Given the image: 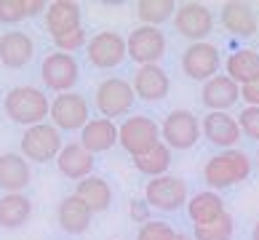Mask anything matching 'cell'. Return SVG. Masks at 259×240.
<instances>
[{
	"label": "cell",
	"mask_w": 259,
	"mask_h": 240,
	"mask_svg": "<svg viewBox=\"0 0 259 240\" xmlns=\"http://www.w3.org/2000/svg\"><path fill=\"white\" fill-rule=\"evenodd\" d=\"M134 99H137V93L131 88V80L126 78H104L97 85V93H94V104H97L102 118L107 120L128 115L134 107Z\"/></svg>",
	"instance_id": "5b68a950"
},
{
	"label": "cell",
	"mask_w": 259,
	"mask_h": 240,
	"mask_svg": "<svg viewBox=\"0 0 259 240\" xmlns=\"http://www.w3.org/2000/svg\"><path fill=\"white\" fill-rule=\"evenodd\" d=\"M256 35H259V32H256Z\"/></svg>",
	"instance_id": "ab89813d"
},
{
	"label": "cell",
	"mask_w": 259,
	"mask_h": 240,
	"mask_svg": "<svg viewBox=\"0 0 259 240\" xmlns=\"http://www.w3.org/2000/svg\"><path fill=\"white\" fill-rule=\"evenodd\" d=\"M56 168H59V174L64 179H72V181H80L85 176L94 174V166H97V160H94V155L89 150L83 147L80 141H67L59 158L54 160Z\"/></svg>",
	"instance_id": "ac0fdd59"
},
{
	"label": "cell",
	"mask_w": 259,
	"mask_h": 240,
	"mask_svg": "<svg viewBox=\"0 0 259 240\" xmlns=\"http://www.w3.org/2000/svg\"><path fill=\"white\" fill-rule=\"evenodd\" d=\"M80 144L91 152V155L112 150L115 144H118V126H115V120L91 118L85 123V128L80 131Z\"/></svg>",
	"instance_id": "603a6c76"
},
{
	"label": "cell",
	"mask_w": 259,
	"mask_h": 240,
	"mask_svg": "<svg viewBox=\"0 0 259 240\" xmlns=\"http://www.w3.org/2000/svg\"><path fill=\"white\" fill-rule=\"evenodd\" d=\"M72 195H78L85 206H89L91 214H102V211H107L112 206V187L110 181L104 176H85L80 179L78 184H75V192Z\"/></svg>",
	"instance_id": "cb8c5ba5"
},
{
	"label": "cell",
	"mask_w": 259,
	"mask_h": 240,
	"mask_svg": "<svg viewBox=\"0 0 259 240\" xmlns=\"http://www.w3.org/2000/svg\"><path fill=\"white\" fill-rule=\"evenodd\" d=\"M46 0H0V24H19L24 19L46 14Z\"/></svg>",
	"instance_id": "f1b7e54d"
},
{
	"label": "cell",
	"mask_w": 259,
	"mask_h": 240,
	"mask_svg": "<svg viewBox=\"0 0 259 240\" xmlns=\"http://www.w3.org/2000/svg\"><path fill=\"white\" fill-rule=\"evenodd\" d=\"M219 24L225 27V32L235 35V37H254L259 32L256 11L248 3H238V0L222 3V11H219Z\"/></svg>",
	"instance_id": "e0dca14e"
},
{
	"label": "cell",
	"mask_w": 259,
	"mask_h": 240,
	"mask_svg": "<svg viewBox=\"0 0 259 240\" xmlns=\"http://www.w3.org/2000/svg\"><path fill=\"white\" fill-rule=\"evenodd\" d=\"M225 70H227V78L238 85L256 80L259 78V51H254V48H238V51L227 56Z\"/></svg>",
	"instance_id": "4316f807"
},
{
	"label": "cell",
	"mask_w": 259,
	"mask_h": 240,
	"mask_svg": "<svg viewBox=\"0 0 259 240\" xmlns=\"http://www.w3.org/2000/svg\"><path fill=\"white\" fill-rule=\"evenodd\" d=\"M238 126L243 136L259 141V107H243L238 112Z\"/></svg>",
	"instance_id": "836d02e7"
},
{
	"label": "cell",
	"mask_w": 259,
	"mask_h": 240,
	"mask_svg": "<svg viewBox=\"0 0 259 240\" xmlns=\"http://www.w3.org/2000/svg\"><path fill=\"white\" fill-rule=\"evenodd\" d=\"M174 240H193V235H185V232H177Z\"/></svg>",
	"instance_id": "74e56055"
},
{
	"label": "cell",
	"mask_w": 259,
	"mask_h": 240,
	"mask_svg": "<svg viewBox=\"0 0 259 240\" xmlns=\"http://www.w3.org/2000/svg\"><path fill=\"white\" fill-rule=\"evenodd\" d=\"M131 88L137 93V99L142 102H163L171 91V80L166 70L160 64H145V67H137L131 78Z\"/></svg>",
	"instance_id": "9a60e30c"
},
{
	"label": "cell",
	"mask_w": 259,
	"mask_h": 240,
	"mask_svg": "<svg viewBox=\"0 0 259 240\" xmlns=\"http://www.w3.org/2000/svg\"><path fill=\"white\" fill-rule=\"evenodd\" d=\"M241 99L246 102V107H259V78L241 85Z\"/></svg>",
	"instance_id": "d590c367"
},
{
	"label": "cell",
	"mask_w": 259,
	"mask_h": 240,
	"mask_svg": "<svg viewBox=\"0 0 259 240\" xmlns=\"http://www.w3.org/2000/svg\"><path fill=\"white\" fill-rule=\"evenodd\" d=\"M200 133L219 150H235V144L243 136L238 118L230 112H206L200 118Z\"/></svg>",
	"instance_id": "5bb4252c"
},
{
	"label": "cell",
	"mask_w": 259,
	"mask_h": 240,
	"mask_svg": "<svg viewBox=\"0 0 259 240\" xmlns=\"http://www.w3.org/2000/svg\"><path fill=\"white\" fill-rule=\"evenodd\" d=\"M128 214H131V219H134V222H137L139 227H142V224H147V222H150V206H147V200H145V198L131 200Z\"/></svg>",
	"instance_id": "e575fe53"
},
{
	"label": "cell",
	"mask_w": 259,
	"mask_h": 240,
	"mask_svg": "<svg viewBox=\"0 0 259 240\" xmlns=\"http://www.w3.org/2000/svg\"><path fill=\"white\" fill-rule=\"evenodd\" d=\"M166 35L160 27H147L139 24L134 27L131 35L126 37V56L131 62H137L139 67L145 64H158L166 54Z\"/></svg>",
	"instance_id": "9c48e42d"
},
{
	"label": "cell",
	"mask_w": 259,
	"mask_h": 240,
	"mask_svg": "<svg viewBox=\"0 0 259 240\" xmlns=\"http://www.w3.org/2000/svg\"><path fill=\"white\" fill-rule=\"evenodd\" d=\"M171 158H174V152H171L166 144L160 141V144H155V147H152L150 152H145V155H139V158H131V160H134V168H137L139 174L155 179V176L168 174Z\"/></svg>",
	"instance_id": "83f0119b"
},
{
	"label": "cell",
	"mask_w": 259,
	"mask_h": 240,
	"mask_svg": "<svg viewBox=\"0 0 259 240\" xmlns=\"http://www.w3.org/2000/svg\"><path fill=\"white\" fill-rule=\"evenodd\" d=\"M91 211L78 195H64L56 206V222L67 235H83L91 227Z\"/></svg>",
	"instance_id": "7402d4cb"
},
{
	"label": "cell",
	"mask_w": 259,
	"mask_h": 240,
	"mask_svg": "<svg viewBox=\"0 0 259 240\" xmlns=\"http://www.w3.org/2000/svg\"><path fill=\"white\" fill-rule=\"evenodd\" d=\"M32 168L22 152H3L0 155V189L6 192H24L30 187Z\"/></svg>",
	"instance_id": "ffe728a7"
},
{
	"label": "cell",
	"mask_w": 259,
	"mask_h": 240,
	"mask_svg": "<svg viewBox=\"0 0 259 240\" xmlns=\"http://www.w3.org/2000/svg\"><path fill=\"white\" fill-rule=\"evenodd\" d=\"M51 126L59 131H83L85 123L91 120V107L89 99L78 91L70 93H56V99H51Z\"/></svg>",
	"instance_id": "52a82bcc"
},
{
	"label": "cell",
	"mask_w": 259,
	"mask_h": 240,
	"mask_svg": "<svg viewBox=\"0 0 259 240\" xmlns=\"http://www.w3.org/2000/svg\"><path fill=\"white\" fill-rule=\"evenodd\" d=\"M78 78H80V67L72 54L54 51L40 64V80L54 93H70L75 88V83H78Z\"/></svg>",
	"instance_id": "8fae6325"
},
{
	"label": "cell",
	"mask_w": 259,
	"mask_h": 240,
	"mask_svg": "<svg viewBox=\"0 0 259 240\" xmlns=\"http://www.w3.org/2000/svg\"><path fill=\"white\" fill-rule=\"evenodd\" d=\"M32 216V200L24 192H6L0 195V227L19 229L30 222Z\"/></svg>",
	"instance_id": "d4e9b609"
},
{
	"label": "cell",
	"mask_w": 259,
	"mask_h": 240,
	"mask_svg": "<svg viewBox=\"0 0 259 240\" xmlns=\"http://www.w3.org/2000/svg\"><path fill=\"white\" fill-rule=\"evenodd\" d=\"M254 160L246 155L243 150H222L217 155H211L203 166V181L211 189H227L233 184H241L251 176Z\"/></svg>",
	"instance_id": "7a4b0ae2"
},
{
	"label": "cell",
	"mask_w": 259,
	"mask_h": 240,
	"mask_svg": "<svg viewBox=\"0 0 259 240\" xmlns=\"http://www.w3.org/2000/svg\"><path fill=\"white\" fill-rule=\"evenodd\" d=\"M174 237H177V229L168 222H160V219H150L137 232V240H174Z\"/></svg>",
	"instance_id": "1f68e13d"
},
{
	"label": "cell",
	"mask_w": 259,
	"mask_h": 240,
	"mask_svg": "<svg viewBox=\"0 0 259 240\" xmlns=\"http://www.w3.org/2000/svg\"><path fill=\"white\" fill-rule=\"evenodd\" d=\"M200 136V118H195V112L190 110H171L160 123V141L171 152L193 150Z\"/></svg>",
	"instance_id": "3957f363"
},
{
	"label": "cell",
	"mask_w": 259,
	"mask_h": 240,
	"mask_svg": "<svg viewBox=\"0 0 259 240\" xmlns=\"http://www.w3.org/2000/svg\"><path fill=\"white\" fill-rule=\"evenodd\" d=\"M118 144L131 158H139L160 144V126L150 115H131L118 126Z\"/></svg>",
	"instance_id": "277c9868"
},
{
	"label": "cell",
	"mask_w": 259,
	"mask_h": 240,
	"mask_svg": "<svg viewBox=\"0 0 259 240\" xmlns=\"http://www.w3.org/2000/svg\"><path fill=\"white\" fill-rule=\"evenodd\" d=\"M145 200H147L150 208H158V211H163V214H174V211L187 206L190 189L179 176L163 174V176H155V179L147 181Z\"/></svg>",
	"instance_id": "ba28073f"
},
{
	"label": "cell",
	"mask_w": 259,
	"mask_h": 240,
	"mask_svg": "<svg viewBox=\"0 0 259 240\" xmlns=\"http://www.w3.org/2000/svg\"><path fill=\"white\" fill-rule=\"evenodd\" d=\"M214 11L203 3H182L177 6V14H174V30L187 37L190 43H203L206 37L214 32Z\"/></svg>",
	"instance_id": "7c38bea8"
},
{
	"label": "cell",
	"mask_w": 259,
	"mask_h": 240,
	"mask_svg": "<svg viewBox=\"0 0 259 240\" xmlns=\"http://www.w3.org/2000/svg\"><path fill=\"white\" fill-rule=\"evenodd\" d=\"M85 59L97 70H115L126 59V37L115 30L97 32L85 45Z\"/></svg>",
	"instance_id": "4fadbf2b"
},
{
	"label": "cell",
	"mask_w": 259,
	"mask_h": 240,
	"mask_svg": "<svg viewBox=\"0 0 259 240\" xmlns=\"http://www.w3.org/2000/svg\"><path fill=\"white\" fill-rule=\"evenodd\" d=\"M54 45H56V51H62V54H75V51H80V48L89 45V32H85V27L72 30L62 37H54Z\"/></svg>",
	"instance_id": "d6a6232c"
},
{
	"label": "cell",
	"mask_w": 259,
	"mask_h": 240,
	"mask_svg": "<svg viewBox=\"0 0 259 240\" xmlns=\"http://www.w3.org/2000/svg\"><path fill=\"white\" fill-rule=\"evenodd\" d=\"M19 147H22V155L30 163H51L59 158V152L64 147L62 131L54 128L51 123H40V126L24 128Z\"/></svg>",
	"instance_id": "8992f818"
},
{
	"label": "cell",
	"mask_w": 259,
	"mask_h": 240,
	"mask_svg": "<svg viewBox=\"0 0 259 240\" xmlns=\"http://www.w3.org/2000/svg\"><path fill=\"white\" fill-rule=\"evenodd\" d=\"M222 214H225V200L219 198V192H214V189L195 192V195L187 200V216L195 227L214 222V219H219Z\"/></svg>",
	"instance_id": "484cf974"
},
{
	"label": "cell",
	"mask_w": 259,
	"mask_h": 240,
	"mask_svg": "<svg viewBox=\"0 0 259 240\" xmlns=\"http://www.w3.org/2000/svg\"><path fill=\"white\" fill-rule=\"evenodd\" d=\"M222 67V54L214 43H190L182 54V72L195 83H208L211 78L219 75Z\"/></svg>",
	"instance_id": "30bf717a"
},
{
	"label": "cell",
	"mask_w": 259,
	"mask_h": 240,
	"mask_svg": "<svg viewBox=\"0 0 259 240\" xmlns=\"http://www.w3.org/2000/svg\"><path fill=\"white\" fill-rule=\"evenodd\" d=\"M256 163H259V150H256Z\"/></svg>",
	"instance_id": "f35d334b"
},
{
	"label": "cell",
	"mask_w": 259,
	"mask_h": 240,
	"mask_svg": "<svg viewBox=\"0 0 259 240\" xmlns=\"http://www.w3.org/2000/svg\"><path fill=\"white\" fill-rule=\"evenodd\" d=\"M233 235H235L233 216H230L227 211H225V214L219 216V219H214V222L195 227L193 240H233Z\"/></svg>",
	"instance_id": "4dcf8cb0"
},
{
	"label": "cell",
	"mask_w": 259,
	"mask_h": 240,
	"mask_svg": "<svg viewBox=\"0 0 259 240\" xmlns=\"http://www.w3.org/2000/svg\"><path fill=\"white\" fill-rule=\"evenodd\" d=\"M3 112L16 126L32 128V126L46 123V118L51 112V99L37 85H16V88H11L6 93Z\"/></svg>",
	"instance_id": "6da1fadb"
},
{
	"label": "cell",
	"mask_w": 259,
	"mask_h": 240,
	"mask_svg": "<svg viewBox=\"0 0 259 240\" xmlns=\"http://www.w3.org/2000/svg\"><path fill=\"white\" fill-rule=\"evenodd\" d=\"M35 59V40L24 30H8L0 35V64L8 70H22Z\"/></svg>",
	"instance_id": "2e32d148"
},
{
	"label": "cell",
	"mask_w": 259,
	"mask_h": 240,
	"mask_svg": "<svg viewBox=\"0 0 259 240\" xmlns=\"http://www.w3.org/2000/svg\"><path fill=\"white\" fill-rule=\"evenodd\" d=\"M251 240H259V222H256L254 229H251Z\"/></svg>",
	"instance_id": "8d00e7d4"
},
{
	"label": "cell",
	"mask_w": 259,
	"mask_h": 240,
	"mask_svg": "<svg viewBox=\"0 0 259 240\" xmlns=\"http://www.w3.org/2000/svg\"><path fill=\"white\" fill-rule=\"evenodd\" d=\"M43 16H46V30H49L51 37H62V35L83 27L80 6L72 3V0H54V3H49Z\"/></svg>",
	"instance_id": "44dd1931"
},
{
	"label": "cell",
	"mask_w": 259,
	"mask_h": 240,
	"mask_svg": "<svg viewBox=\"0 0 259 240\" xmlns=\"http://www.w3.org/2000/svg\"><path fill=\"white\" fill-rule=\"evenodd\" d=\"M238 99H241V85L233 83L227 75H217L208 83H203V91H200V102L206 104L208 112H227L233 110Z\"/></svg>",
	"instance_id": "d6986e66"
},
{
	"label": "cell",
	"mask_w": 259,
	"mask_h": 240,
	"mask_svg": "<svg viewBox=\"0 0 259 240\" xmlns=\"http://www.w3.org/2000/svg\"><path fill=\"white\" fill-rule=\"evenodd\" d=\"M174 14H177L174 0H139L137 3V16L147 27H160L163 22L174 19Z\"/></svg>",
	"instance_id": "f546056e"
}]
</instances>
